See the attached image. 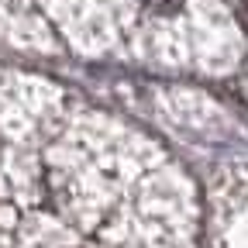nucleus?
<instances>
[{"mask_svg": "<svg viewBox=\"0 0 248 248\" xmlns=\"http://www.w3.org/2000/svg\"><path fill=\"white\" fill-rule=\"evenodd\" d=\"M238 11H241V21L248 24V0H241V4H238Z\"/></svg>", "mask_w": 248, "mask_h": 248, "instance_id": "f03ea898", "label": "nucleus"}, {"mask_svg": "<svg viewBox=\"0 0 248 248\" xmlns=\"http://www.w3.org/2000/svg\"><path fill=\"white\" fill-rule=\"evenodd\" d=\"M145 4H148V11H155V14H176L183 0H145Z\"/></svg>", "mask_w": 248, "mask_h": 248, "instance_id": "f257e3e1", "label": "nucleus"}, {"mask_svg": "<svg viewBox=\"0 0 248 248\" xmlns=\"http://www.w3.org/2000/svg\"><path fill=\"white\" fill-rule=\"evenodd\" d=\"M0 210H4V200H0Z\"/></svg>", "mask_w": 248, "mask_h": 248, "instance_id": "7ed1b4c3", "label": "nucleus"}]
</instances>
